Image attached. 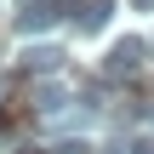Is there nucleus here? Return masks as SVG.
Returning a JSON list of instances; mask_svg holds the SVG:
<instances>
[{
  "instance_id": "5",
  "label": "nucleus",
  "mask_w": 154,
  "mask_h": 154,
  "mask_svg": "<svg viewBox=\"0 0 154 154\" xmlns=\"http://www.w3.org/2000/svg\"><path fill=\"white\" fill-rule=\"evenodd\" d=\"M86 149H91L86 137H57V143H51V154H86Z\"/></svg>"
},
{
  "instance_id": "6",
  "label": "nucleus",
  "mask_w": 154,
  "mask_h": 154,
  "mask_svg": "<svg viewBox=\"0 0 154 154\" xmlns=\"http://www.w3.org/2000/svg\"><path fill=\"white\" fill-rule=\"evenodd\" d=\"M131 6H137V11H149V6H154V0H131Z\"/></svg>"
},
{
  "instance_id": "4",
  "label": "nucleus",
  "mask_w": 154,
  "mask_h": 154,
  "mask_svg": "<svg viewBox=\"0 0 154 154\" xmlns=\"http://www.w3.org/2000/svg\"><path fill=\"white\" fill-rule=\"evenodd\" d=\"M23 69L29 74H51V69H63V51L57 46H29L23 51Z\"/></svg>"
},
{
  "instance_id": "3",
  "label": "nucleus",
  "mask_w": 154,
  "mask_h": 154,
  "mask_svg": "<svg viewBox=\"0 0 154 154\" xmlns=\"http://www.w3.org/2000/svg\"><path fill=\"white\" fill-rule=\"evenodd\" d=\"M109 17H114V0H80V11H74V29H80V34H97Z\"/></svg>"
},
{
  "instance_id": "7",
  "label": "nucleus",
  "mask_w": 154,
  "mask_h": 154,
  "mask_svg": "<svg viewBox=\"0 0 154 154\" xmlns=\"http://www.w3.org/2000/svg\"><path fill=\"white\" fill-rule=\"evenodd\" d=\"M149 126H154V103H149Z\"/></svg>"
},
{
  "instance_id": "8",
  "label": "nucleus",
  "mask_w": 154,
  "mask_h": 154,
  "mask_svg": "<svg viewBox=\"0 0 154 154\" xmlns=\"http://www.w3.org/2000/svg\"><path fill=\"white\" fill-rule=\"evenodd\" d=\"M29 154H34V149H29Z\"/></svg>"
},
{
  "instance_id": "2",
  "label": "nucleus",
  "mask_w": 154,
  "mask_h": 154,
  "mask_svg": "<svg viewBox=\"0 0 154 154\" xmlns=\"http://www.w3.org/2000/svg\"><path fill=\"white\" fill-rule=\"evenodd\" d=\"M69 103H74V97H69L63 80H40V86H34V109H40V114H63Z\"/></svg>"
},
{
  "instance_id": "1",
  "label": "nucleus",
  "mask_w": 154,
  "mask_h": 154,
  "mask_svg": "<svg viewBox=\"0 0 154 154\" xmlns=\"http://www.w3.org/2000/svg\"><path fill=\"white\" fill-rule=\"evenodd\" d=\"M143 69H149V46H143V40H114L109 57H103V80H114V86L137 80Z\"/></svg>"
}]
</instances>
